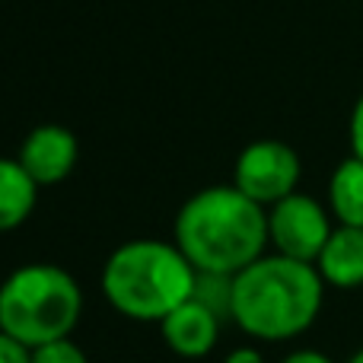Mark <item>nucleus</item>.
Listing matches in <instances>:
<instances>
[{"label": "nucleus", "instance_id": "1", "mask_svg": "<svg viewBox=\"0 0 363 363\" xmlns=\"http://www.w3.org/2000/svg\"><path fill=\"white\" fill-rule=\"evenodd\" d=\"M172 242L194 271L239 274L271 249L268 207L236 185H211L185 201L176 213Z\"/></svg>", "mask_w": 363, "mask_h": 363}, {"label": "nucleus", "instance_id": "2", "mask_svg": "<svg viewBox=\"0 0 363 363\" xmlns=\"http://www.w3.org/2000/svg\"><path fill=\"white\" fill-rule=\"evenodd\" d=\"M325 300V281L315 264L264 252L233 274L230 319L255 341H294L315 325Z\"/></svg>", "mask_w": 363, "mask_h": 363}, {"label": "nucleus", "instance_id": "3", "mask_svg": "<svg viewBox=\"0 0 363 363\" xmlns=\"http://www.w3.org/2000/svg\"><path fill=\"white\" fill-rule=\"evenodd\" d=\"M194 264L166 239H128L102 264V296L118 315L163 322L194 294Z\"/></svg>", "mask_w": 363, "mask_h": 363}, {"label": "nucleus", "instance_id": "4", "mask_svg": "<svg viewBox=\"0 0 363 363\" xmlns=\"http://www.w3.org/2000/svg\"><path fill=\"white\" fill-rule=\"evenodd\" d=\"M80 315L83 290L61 264H19L0 284V332L23 341L32 351L70 338Z\"/></svg>", "mask_w": 363, "mask_h": 363}, {"label": "nucleus", "instance_id": "5", "mask_svg": "<svg viewBox=\"0 0 363 363\" xmlns=\"http://www.w3.org/2000/svg\"><path fill=\"white\" fill-rule=\"evenodd\" d=\"M332 211L313 194L294 191L268 207V242L277 255L315 264L325 249L328 236L338 223H332Z\"/></svg>", "mask_w": 363, "mask_h": 363}, {"label": "nucleus", "instance_id": "6", "mask_svg": "<svg viewBox=\"0 0 363 363\" xmlns=\"http://www.w3.org/2000/svg\"><path fill=\"white\" fill-rule=\"evenodd\" d=\"M303 176L300 153L284 140H252L242 147L233 166V185L262 207L277 204L281 198L296 191Z\"/></svg>", "mask_w": 363, "mask_h": 363}, {"label": "nucleus", "instance_id": "7", "mask_svg": "<svg viewBox=\"0 0 363 363\" xmlns=\"http://www.w3.org/2000/svg\"><path fill=\"white\" fill-rule=\"evenodd\" d=\"M16 160L23 163V169L35 179L38 188L61 185L70 172L77 169L80 160V144H77L74 131L64 125H38L26 134V140L19 144Z\"/></svg>", "mask_w": 363, "mask_h": 363}, {"label": "nucleus", "instance_id": "8", "mask_svg": "<svg viewBox=\"0 0 363 363\" xmlns=\"http://www.w3.org/2000/svg\"><path fill=\"white\" fill-rule=\"evenodd\" d=\"M220 322L223 319L213 309H207L204 303L191 296L160 322V335H163V345L172 354H179L185 360H201L217 347Z\"/></svg>", "mask_w": 363, "mask_h": 363}, {"label": "nucleus", "instance_id": "9", "mask_svg": "<svg viewBox=\"0 0 363 363\" xmlns=\"http://www.w3.org/2000/svg\"><path fill=\"white\" fill-rule=\"evenodd\" d=\"M315 271L335 290L363 287V230L360 226H335L325 249L315 258Z\"/></svg>", "mask_w": 363, "mask_h": 363}, {"label": "nucleus", "instance_id": "10", "mask_svg": "<svg viewBox=\"0 0 363 363\" xmlns=\"http://www.w3.org/2000/svg\"><path fill=\"white\" fill-rule=\"evenodd\" d=\"M38 185L16 157H0V233H10L32 217Z\"/></svg>", "mask_w": 363, "mask_h": 363}, {"label": "nucleus", "instance_id": "11", "mask_svg": "<svg viewBox=\"0 0 363 363\" xmlns=\"http://www.w3.org/2000/svg\"><path fill=\"white\" fill-rule=\"evenodd\" d=\"M328 211L335 223L363 230V160L354 153L341 160L328 179Z\"/></svg>", "mask_w": 363, "mask_h": 363}, {"label": "nucleus", "instance_id": "12", "mask_svg": "<svg viewBox=\"0 0 363 363\" xmlns=\"http://www.w3.org/2000/svg\"><path fill=\"white\" fill-rule=\"evenodd\" d=\"M191 296L204 303L207 309H213L220 319H230V309H233V277L230 274H211V271H198Z\"/></svg>", "mask_w": 363, "mask_h": 363}, {"label": "nucleus", "instance_id": "13", "mask_svg": "<svg viewBox=\"0 0 363 363\" xmlns=\"http://www.w3.org/2000/svg\"><path fill=\"white\" fill-rule=\"evenodd\" d=\"M32 363H89V357L83 354L80 345H74L70 338L51 341L32 351Z\"/></svg>", "mask_w": 363, "mask_h": 363}, {"label": "nucleus", "instance_id": "14", "mask_svg": "<svg viewBox=\"0 0 363 363\" xmlns=\"http://www.w3.org/2000/svg\"><path fill=\"white\" fill-rule=\"evenodd\" d=\"M0 363H32V347L0 332Z\"/></svg>", "mask_w": 363, "mask_h": 363}, {"label": "nucleus", "instance_id": "15", "mask_svg": "<svg viewBox=\"0 0 363 363\" xmlns=\"http://www.w3.org/2000/svg\"><path fill=\"white\" fill-rule=\"evenodd\" d=\"M347 140H351V153L363 160V93L357 96L351 108V121H347Z\"/></svg>", "mask_w": 363, "mask_h": 363}, {"label": "nucleus", "instance_id": "16", "mask_svg": "<svg viewBox=\"0 0 363 363\" xmlns=\"http://www.w3.org/2000/svg\"><path fill=\"white\" fill-rule=\"evenodd\" d=\"M281 363H335L328 354H322V351H315V347H300V351H294V354H287Z\"/></svg>", "mask_w": 363, "mask_h": 363}, {"label": "nucleus", "instance_id": "17", "mask_svg": "<svg viewBox=\"0 0 363 363\" xmlns=\"http://www.w3.org/2000/svg\"><path fill=\"white\" fill-rule=\"evenodd\" d=\"M223 363H264V357H262V351L258 347H233L230 354L223 357Z\"/></svg>", "mask_w": 363, "mask_h": 363}, {"label": "nucleus", "instance_id": "18", "mask_svg": "<svg viewBox=\"0 0 363 363\" xmlns=\"http://www.w3.org/2000/svg\"><path fill=\"white\" fill-rule=\"evenodd\" d=\"M347 363H363V347H360V351H357V354H354V357H351V360H347Z\"/></svg>", "mask_w": 363, "mask_h": 363}]
</instances>
